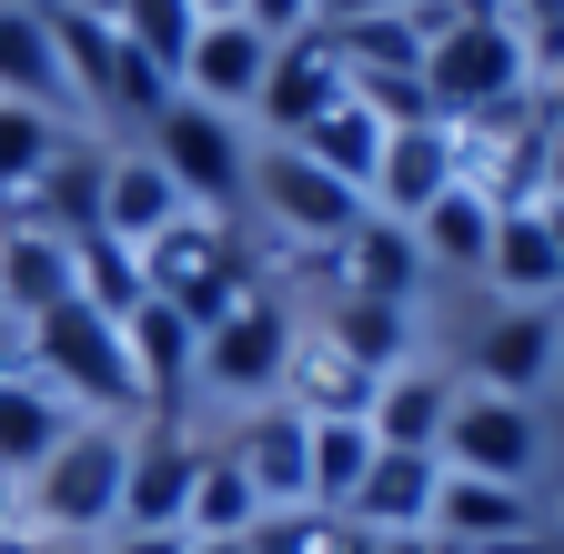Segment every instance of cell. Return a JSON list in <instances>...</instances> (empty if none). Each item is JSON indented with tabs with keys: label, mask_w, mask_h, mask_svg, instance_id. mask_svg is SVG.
I'll use <instances>...</instances> for the list:
<instances>
[{
	"label": "cell",
	"mask_w": 564,
	"mask_h": 554,
	"mask_svg": "<svg viewBox=\"0 0 564 554\" xmlns=\"http://www.w3.org/2000/svg\"><path fill=\"white\" fill-rule=\"evenodd\" d=\"M21 373H41L61 403H82V413H101V424H141V373H131V343H121V323L111 313H91L82 293L70 303H51L41 323H21Z\"/></svg>",
	"instance_id": "cell-1"
},
{
	"label": "cell",
	"mask_w": 564,
	"mask_h": 554,
	"mask_svg": "<svg viewBox=\"0 0 564 554\" xmlns=\"http://www.w3.org/2000/svg\"><path fill=\"white\" fill-rule=\"evenodd\" d=\"M232 222H242L252 242H282L293 262H313V252H333L352 222H364V192L333 182L323 162H303L293 142H252V172H242Z\"/></svg>",
	"instance_id": "cell-2"
},
{
	"label": "cell",
	"mask_w": 564,
	"mask_h": 554,
	"mask_svg": "<svg viewBox=\"0 0 564 554\" xmlns=\"http://www.w3.org/2000/svg\"><path fill=\"white\" fill-rule=\"evenodd\" d=\"M262 283V252L232 213H182L152 252H141V293H152L162 313H182L192 333H212L242 293Z\"/></svg>",
	"instance_id": "cell-3"
},
{
	"label": "cell",
	"mask_w": 564,
	"mask_h": 554,
	"mask_svg": "<svg viewBox=\"0 0 564 554\" xmlns=\"http://www.w3.org/2000/svg\"><path fill=\"white\" fill-rule=\"evenodd\" d=\"M121 464H131V424H101V413H82V424L61 434V454L21 484V514L61 544H101L121 524Z\"/></svg>",
	"instance_id": "cell-4"
},
{
	"label": "cell",
	"mask_w": 564,
	"mask_h": 554,
	"mask_svg": "<svg viewBox=\"0 0 564 554\" xmlns=\"http://www.w3.org/2000/svg\"><path fill=\"white\" fill-rule=\"evenodd\" d=\"M293 343H303V313L282 303L272 283H252L223 323L202 333V363H192V393H212V403H272L282 393V363H293Z\"/></svg>",
	"instance_id": "cell-5"
},
{
	"label": "cell",
	"mask_w": 564,
	"mask_h": 554,
	"mask_svg": "<svg viewBox=\"0 0 564 554\" xmlns=\"http://www.w3.org/2000/svg\"><path fill=\"white\" fill-rule=\"evenodd\" d=\"M141 131H152L141 152H152V162L182 182V202H192V213H232V202H242V172H252V121L202 111V101H182V91H172V101L141 121Z\"/></svg>",
	"instance_id": "cell-6"
},
{
	"label": "cell",
	"mask_w": 564,
	"mask_h": 554,
	"mask_svg": "<svg viewBox=\"0 0 564 554\" xmlns=\"http://www.w3.org/2000/svg\"><path fill=\"white\" fill-rule=\"evenodd\" d=\"M423 91H434V121H484L534 101V72L505 21H454L444 41H423Z\"/></svg>",
	"instance_id": "cell-7"
},
{
	"label": "cell",
	"mask_w": 564,
	"mask_h": 554,
	"mask_svg": "<svg viewBox=\"0 0 564 554\" xmlns=\"http://www.w3.org/2000/svg\"><path fill=\"white\" fill-rule=\"evenodd\" d=\"M202 454H212V434H192L182 413H141V424H131V464H121V524L111 534H182Z\"/></svg>",
	"instance_id": "cell-8"
},
{
	"label": "cell",
	"mask_w": 564,
	"mask_h": 554,
	"mask_svg": "<svg viewBox=\"0 0 564 554\" xmlns=\"http://www.w3.org/2000/svg\"><path fill=\"white\" fill-rule=\"evenodd\" d=\"M434 454H444V474L524 484V474H534V454H544V424H534V403L464 383V393H454V413H444V444H434Z\"/></svg>",
	"instance_id": "cell-9"
},
{
	"label": "cell",
	"mask_w": 564,
	"mask_h": 554,
	"mask_svg": "<svg viewBox=\"0 0 564 554\" xmlns=\"http://www.w3.org/2000/svg\"><path fill=\"white\" fill-rule=\"evenodd\" d=\"M212 444H223V454L242 464V484L262 495V514L303 504V474H313V424H303V413L282 403V393H272V403H242V413H232V424L212 434Z\"/></svg>",
	"instance_id": "cell-10"
},
{
	"label": "cell",
	"mask_w": 564,
	"mask_h": 554,
	"mask_svg": "<svg viewBox=\"0 0 564 554\" xmlns=\"http://www.w3.org/2000/svg\"><path fill=\"white\" fill-rule=\"evenodd\" d=\"M343 91L352 82H343V51L323 41V21L303 41H272V72H262V101H252V142H293V131L323 121Z\"/></svg>",
	"instance_id": "cell-11"
},
{
	"label": "cell",
	"mask_w": 564,
	"mask_h": 554,
	"mask_svg": "<svg viewBox=\"0 0 564 554\" xmlns=\"http://www.w3.org/2000/svg\"><path fill=\"white\" fill-rule=\"evenodd\" d=\"M70 293H82V242H61L0 202V323H41Z\"/></svg>",
	"instance_id": "cell-12"
},
{
	"label": "cell",
	"mask_w": 564,
	"mask_h": 554,
	"mask_svg": "<svg viewBox=\"0 0 564 554\" xmlns=\"http://www.w3.org/2000/svg\"><path fill=\"white\" fill-rule=\"evenodd\" d=\"M444 192H454V131L444 121H403L383 142V162H373V182H364V213H383V222L413 232Z\"/></svg>",
	"instance_id": "cell-13"
},
{
	"label": "cell",
	"mask_w": 564,
	"mask_h": 554,
	"mask_svg": "<svg viewBox=\"0 0 564 554\" xmlns=\"http://www.w3.org/2000/svg\"><path fill=\"white\" fill-rule=\"evenodd\" d=\"M262 72H272V41H262L252 21H202V31H192V51H182V101L252 121Z\"/></svg>",
	"instance_id": "cell-14"
},
{
	"label": "cell",
	"mask_w": 564,
	"mask_h": 554,
	"mask_svg": "<svg viewBox=\"0 0 564 554\" xmlns=\"http://www.w3.org/2000/svg\"><path fill=\"white\" fill-rule=\"evenodd\" d=\"M373 383H383V373L352 363L343 343L313 333V323H303V343H293V363H282V403H293L303 424H364V413H373Z\"/></svg>",
	"instance_id": "cell-15"
},
{
	"label": "cell",
	"mask_w": 564,
	"mask_h": 554,
	"mask_svg": "<svg viewBox=\"0 0 564 554\" xmlns=\"http://www.w3.org/2000/svg\"><path fill=\"white\" fill-rule=\"evenodd\" d=\"M434 484H444V454H393V444H373V464H364V484H352L343 524H364V534H423V524H434Z\"/></svg>",
	"instance_id": "cell-16"
},
{
	"label": "cell",
	"mask_w": 564,
	"mask_h": 554,
	"mask_svg": "<svg viewBox=\"0 0 564 554\" xmlns=\"http://www.w3.org/2000/svg\"><path fill=\"white\" fill-rule=\"evenodd\" d=\"M101 172H111V152H91V131H70V142L51 152V172L11 202V213L41 222V232H61V242H91L101 232Z\"/></svg>",
	"instance_id": "cell-17"
},
{
	"label": "cell",
	"mask_w": 564,
	"mask_h": 554,
	"mask_svg": "<svg viewBox=\"0 0 564 554\" xmlns=\"http://www.w3.org/2000/svg\"><path fill=\"white\" fill-rule=\"evenodd\" d=\"M70 424H82V403H61L41 373H21V363H11V373H0V484L21 495V484L61 454V434H70Z\"/></svg>",
	"instance_id": "cell-18"
},
{
	"label": "cell",
	"mask_w": 564,
	"mask_h": 554,
	"mask_svg": "<svg viewBox=\"0 0 564 554\" xmlns=\"http://www.w3.org/2000/svg\"><path fill=\"white\" fill-rule=\"evenodd\" d=\"M182 213H192V202H182V182H172L152 152H111V172H101V232H111L121 252H152Z\"/></svg>",
	"instance_id": "cell-19"
},
{
	"label": "cell",
	"mask_w": 564,
	"mask_h": 554,
	"mask_svg": "<svg viewBox=\"0 0 564 554\" xmlns=\"http://www.w3.org/2000/svg\"><path fill=\"white\" fill-rule=\"evenodd\" d=\"M454 393H464V383H454L444 363H393V373L373 383V413H364V424H373V444H393V454H434Z\"/></svg>",
	"instance_id": "cell-20"
},
{
	"label": "cell",
	"mask_w": 564,
	"mask_h": 554,
	"mask_svg": "<svg viewBox=\"0 0 564 554\" xmlns=\"http://www.w3.org/2000/svg\"><path fill=\"white\" fill-rule=\"evenodd\" d=\"M423 534L494 554V544L534 534V495H524V484H484V474H444V484H434V524H423Z\"/></svg>",
	"instance_id": "cell-21"
},
{
	"label": "cell",
	"mask_w": 564,
	"mask_h": 554,
	"mask_svg": "<svg viewBox=\"0 0 564 554\" xmlns=\"http://www.w3.org/2000/svg\"><path fill=\"white\" fill-rule=\"evenodd\" d=\"M474 373H484V393L534 403V383L554 373V303H514V313H494V323L474 333Z\"/></svg>",
	"instance_id": "cell-22"
},
{
	"label": "cell",
	"mask_w": 564,
	"mask_h": 554,
	"mask_svg": "<svg viewBox=\"0 0 564 554\" xmlns=\"http://www.w3.org/2000/svg\"><path fill=\"white\" fill-rule=\"evenodd\" d=\"M121 343H131L141 403H152V413H182V403H192V363H202V333H192L182 313H162V303H141V313L121 323Z\"/></svg>",
	"instance_id": "cell-23"
},
{
	"label": "cell",
	"mask_w": 564,
	"mask_h": 554,
	"mask_svg": "<svg viewBox=\"0 0 564 554\" xmlns=\"http://www.w3.org/2000/svg\"><path fill=\"white\" fill-rule=\"evenodd\" d=\"M0 101H31V111H51V121L82 131V111H70V72H61L41 11H0Z\"/></svg>",
	"instance_id": "cell-24"
},
{
	"label": "cell",
	"mask_w": 564,
	"mask_h": 554,
	"mask_svg": "<svg viewBox=\"0 0 564 554\" xmlns=\"http://www.w3.org/2000/svg\"><path fill=\"white\" fill-rule=\"evenodd\" d=\"M484 283L514 293V303H554V293H564V252H554V232H544V202H534V213H494Z\"/></svg>",
	"instance_id": "cell-25"
},
{
	"label": "cell",
	"mask_w": 564,
	"mask_h": 554,
	"mask_svg": "<svg viewBox=\"0 0 564 554\" xmlns=\"http://www.w3.org/2000/svg\"><path fill=\"white\" fill-rule=\"evenodd\" d=\"M383 142H393V121H383L373 101H352V91H343L323 121H303V131H293V152H303V162H323V172H333V182H352V192L373 182Z\"/></svg>",
	"instance_id": "cell-26"
},
{
	"label": "cell",
	"mask_w": 564,
	"mask_h": 554,
	"mask_svg": "<svg viewBox=\"0 0 564 554\" xmlns=\"http://www.w3.org/2000/svg\"><path fill=\"white\" fill-rule=\"evenodd\" d=\"M484 242H494V213L454 182L434 213L413 222V252H423V272H484Z\"/></svg>",
	"instance_id": "cell-27"
},
{
	"label": "cell",
	"mask_w": 564,
	"mask_h": 554,
	"mask_svg": "<svg viewBox=\"0 0 564 554\" xmlns=\"http://www.w3.org/2000/svg\"><path fill=\"white\" fill-rule=\"evenodd\" d=\"M61 142H70V121H51V111H31V101H0V202H21V192L51 172Z\"/></svg>",
	"instance_id": "cell-28"
},
{
	"label": "cell",
	"mask_w": 564,
	"mask_h": 554,
	"mask_svg": "<svg viewBox=\"0 0 564 554\" xmlns=\"http://www.w3.org/2000/svg\"><path fill=\"white\" fill-rule=\"evenodd\" d=\"M262 524V495L242 484V464L212 444L202 454V484H192V514H182V534H252Z\"/></svg>",
	"instance_id": "cell-29"
},
{
	"label": "cell",
	"mask_w": 564,
	"mask_h": 554,
	"mask_svg": "<svg viewBox=\"0 0 564 554\" xmlns=\"http://www.w3.org/2000/svg\"><path fill=\"white\" fill-rule=\"evenodd\" d=\"M373 464V424H313V474H303V504L343 514L352 504V484H364Z\"/></svg>",
	"instance_id": "cell-30"
},
{
	"label": "cell",
	"mask_w": 564,
	"mask_h": 554,
	"mask_svg": "<svg viewBox=\"0 0 564 554\" xmlns=\"http://www.w3.org/2000/svg\"><path fill=\"white\" fill-rule=\"evenodd\" d=\"M252 554H373V534L323 514V504H282V514L252 524Z\"/></svg>",
	"instance_id": "cell-31"
},
{
	"label": "cell",
	"mask_w": 564,
	"mask_h": 554,
	"mask_svg": "<svg viewBox=\"0 0 564 554\" xmlns=\"http://www.w3.org/2000/svg\"><path fill=\"white\" fill-rule=\"evenodd\" d=\"M82 303L111 313V323H131L141 303H152V293H141V252H121L111 232H91V242H82Z\"/></svg>",
	"instance_id": "cell-32"
},
{
	"label": "cell",
	"mask_w": 564,
	"mask_h": 554,
	"mask_svg": "<svg viewBox=\"0 0 564 554\" xmlns=\"http://www.w3.org/2000/svg\"><path fill=\"white\" fill-rule=\"evenodd\" d=\"M242 21H252L262 41H303V31L323 21V0H242Z\"/></svg>",
	"instance_id": "cell-33"
},
{
	"label": "cell",
	"mask_w": 564,
	"mask_h": 554,
	"mask_svg": "<svg viewBox=\"0 0 564 554\" xmlns=\"http://www.w3.org/2000/svg\"><path fill=\"white\" fill-rule=\"evenodd\" d=\"M0 554H70L61 534H41L31 514H11V524H0Z\"/></svg>",
	"instance_id": "cell-34"
},
{
	"label": "cell",
	"mask_w": 564,
	"mask_h": 554,
	"mask_svg": "<svg viewBox=\"0 0 564 554\" xmlns=\"http://www.w3.org/2000/svg\"><path fill=\"white\" fill-rule=\"evenodd\" d=\"M91 554H192V534H101Z\"/></svg>",
	"instance_id": "cell-35"
},
{
	"label": "cell",
	"mask_w": 564,
	"mask_h": 554,
	"mask_svg": "<svg viewBox=\"0 0 564 554\" xmlns=\"http://www.w3.org/2000/svg\"><path fill=\"white\" fill-rule=\"evenodd\" d=\"M544 202H564V121H544Z\"/></svg>",
	"instance_id": "cell-36"
},
{
	"label": "cell",
	"mask_w": 564,
	"mask_h": 554,
	"mask_svg": "<svg viewBox=\"0 0 564 554\" xmlns=\"http://www.w3.org/2000/svg\"><path fill=\"white\" fill-rule=\"evenodd\" d=\"M192 554H252V534H192Z\"/></svg>",
	"instance_id": "cell-37"
},
{
	"label": "cell",
	"mask_w": 564,
	"mask_h": 554,
	"mask_svg": "<svg viewBox=\"0 0 564 554\" xmlns=\"http://www.w3.org/2000/svg\"><path fill=\"white\" fill-rule=\"evenodd\" d=\"M373 554H434V534H373Z\"/></svg>",
	"instance_id": "cell-38"
},
{
	"label": "cell",
	"mask_w": 564,
	"mask_h": 554,
	"mask_svg": "<svg viewBox=\"0 0 564 554\" xmlns=\"http://www.w3.org/2000/svg\"><path fill=\"white\" fill-rule=\"evenodd\" d=\"M192 21H242V0H192Z\"/></svg>",
	"instance_id": "cell-39"
},
{
	"label": "cell",
	"mask_w": 564,
	"mask_h": 554,
	"mask_svg": "<svg viewBox=\"0 0 564 554\" xmlns=\"http://www.w3.org/2000/svg\"><path fill=\"white\" fill-rule=\"evenodd\" d=\"M534 101H544V121H564V72H554V82H544Z\"/></svg>",
	"instance_id": "cell-40"
},
{
	"label": "cell",
	"mask_w": 564,
	"mask_h": 554,
	"mask_svg": "<svg viewBox=\"0 0 564 554\" xmlns=\"http://www.w3.org/2000/svg\"><path fill=\"white\" fill-rule=\"evenodd\" d=\"M544 232H554V252H564V202H544Z\"/></svg>",
	"instance_id": "cell-41"
},
{
	"label": "cell",
	"mask_w": 564,
	"mask_h": 554,
	"mask_svg": "<svg viewBox=\"0 0 564 554\" xmlns=\"http://www.w3.org/2000/svg\"><path fill=\"white\" fill-rule=\"evenodd\" d=\"M434 554H474V544H444V534H434Z\"/></svg>",
	"instance_id": "cell-42"
},
{
	"label": "cell",
	"mask_w": 564,
	"mask_h": 554,
	"mask_svg": "<svg viewBox=\"0 0 564 554\" xmlns=\"http://www.w3.org/2000/svg\"><path fill=\"white\" fill-rule=\"evenodd\" d=\"M0 11H41V0H0Z\"/></svg>",
	"instance_id": "cell-43"
}]
</instances>
